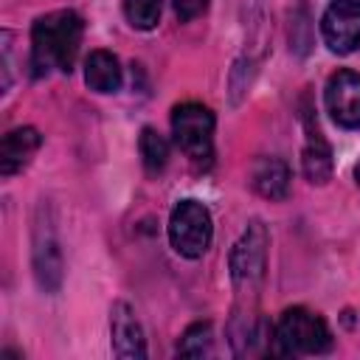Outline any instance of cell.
Listing matches in <instances>:
<instances>
[{"label":"cell","instance_id":"cell-8","mask_svg":"<svg viewBox=\"0 0 360 360\" xmlns=\"http://www.w3.org/2000/svg\"><path fill=\"white\" fill-rule=\"evenodd\" d=\"M110 329H112V354L121 360H132V357H146V343H143V332L141 323L135 318V312L129 309V304L115 301L110 309Z\"/></svg>","mask_w":360,"mask_h":360},{"label":"cell","instance_id":"cell-9","mask_svg":"<svg viewBox=\"0 0 360 360\" xmlns=\"http://www.w3.org/2000/svg\"><path fill=\"white\" fill-rule=\"evenodd\" d=\"M34 270L45 290H56L62 281V253L51 222H37L34 228Z\"/></svg>","mask_w":360,"mask_h":360},{"label":"cell","instance_id":"cell-3","mask_svg":"<svg viewBox=\"0 0 360 360\" xmlns=\"http://www.w3.org/2000/svg\"><path fill=\"white\" fill-rule=\"evenodd\" d=\"M332 349V332L326 321L307 309H284L276 323V352L281 354H323Z\"/></svg>","mask_w":360,"mask_h":360},{"label":"cell","instance_id":"cell-4","mask_svg":"<svg viewBox=\"0 0 360 360\" xmlns=\"http://www.w3.org/2000/svg\"><path fill=\"white\" fill-rule=\"evenodd\" d=\"M172 132L183 155L202 166L214 155V112L197 101L177 104L172 110Z\"/></svg>","mask_w":360,"mask_h":360},{"label":"cell","instance_id":"cell-17","mask_svg":"<svg viewBox=\"0 0 360 360\" xmlns=\"http://www.w3.org/2000/svg\"><path fill=\"white\" fill-rule=\"evenodd\" d=\"M172 3H174V14H177L183 22L200 17V14L205 11V6H208V0H172Z\"/></svg>","mask_w":360,"mask_h":360},{"label":"cell","instance_id":"cell-12","mask_svg":"<svg viewBox=\"0 0 360 360\" xmlns=\"http://www.w3.org/2000/svg\"><path fill=\"white\" fill-rule=\"evenodd\" d=\"M253 188L267 200H284L290 194V166L281 158H259L253 163Z\"/></svg>","mask_w":360,"mask_h":360},{"label":"cell","instance_id":"cell-5","mask_svg":"<svg viewBox=\"0 0 360 360\" xmlns=\"http://www.w3.org/2000/svg\"><path fill=\"white\" fill-rule=\"evenodd\" d=\"M214 236L211 214L197 200H180L169 217V242L186 259H200Z\"/></svg>","mask_w":360,"mask_h":360},{"label":"cell","instance_id":"cell-7","mask_svg":"<svg viewBox=\"0 0 360 360\" xmlns=\"http://www.w3.org/2000/svg\"><path fill=\"white\" fill-rule=\"evenodd\" d=\"M323 101L338 127L357 129L360 127V73L354 70L332 73L323 90Z\"/></svg>","mask_w":360,"mask_h":360},{"label":"cell","instance_id":"cell-15","mask_svg":"<svg viewBox=\"0 0 360 360\" xmlns=\"http://www.w3.org/2000/svg\"><path fill=\"white\" fill-rule=\"evenodd\" d=\"M211 343H214L211 323L200 321V323H191L183 332V338L177 343V354H183V357H202V354H211Z\"/></svg>","mask_w":360,"mask_h":360},{"label":"cell","instance_id":"cell-6","mask_svg":"<svg viewBox=\"0 0 360 360\" xmlns=\"http://www.w3.org/2000/svg\"><path fill=\"white\" fill-rule=\"evenodd\" d=\"M321 31L335 53H352L360 45V0H332L321 17Z\"/></svg>","mask_w":360,"mask_h":360},{"label":"cell","instance_id":"cell-14","mask_svg":"<svg viewBox=\"0 0 360 360\" xmlns=\"http://www.w3.org/2000/svg\"><path fill=\"white\" fill-rule=\"evenodd\" d=\"M138 149H141V160H143V166H146L149 174L163 172V166L169 163V143H166V138H163L158 129H152V127H143L141 141H138Z\"/></svg>","mask_w":360,"mask_h":360},{"label":"cell","instance_id":"cell-1","mask_svg":"<svg viewBox=\"0 0 360 360\" xmlns=\"http://www.w3.org/2000/svg\"><path fill=\"white\" fill-rule=\"evenodd\" d=\"M267 267V231L259 219H253L239 242L231 250V284H233V318H231V340L236 352H248L256 335V307Z\"/></svg>","mask_w":360,"mask_h":360},{"label":"cell","instance_id":"cell-16","mask_svg":"<svg viewBox=\"0 0 360 360\" xmlns=\"http://www.w3.org/2000/svg\"><path fill=\"white\" fill-rule=\"evenodd\" d=\"M124 14H127L129 25L149 31L160 20V0H124Z\"/></svg>","mask_w":360,"mask_h":360},{"label":"cell","instance_id":"cell-2","mask_svg":"<svg viewBox=\"0 0 360 360\" xmlns=\"http://www.w3.org/2000/svg\"><path fill=\"white\" fill-rule=\"evenodd\" d=\"M84 22L76 11L62 8L39 17L31 28V68L34 76H45L51 70L70 73L79 56Z\"/></svg>","mask_w":360,"mask_h":360},{"label":"cell","instance_id":"cell-18","mask_svg":"<svg viewBox=\"0 0 360 360\" xmlns=\"http://www.w3.org/2000/svg\"><path fill=\"white\" fill-rule=\"evenodd\" d=\"M354 177H357V186H360V163L354 166Z\"/></svg>","mask_w":360,"mask_h":360},{"label":"cell","instance_id":"cell-11","mask_svg":"<svg viewBox=\"0 0 360 360\" xmlns=\"http://www.w3.org/2000/svg\"><path fill=\"white\" fill-rule=\"evenodd\" d=\"M304 129H307V143L301 152V166H304V177L309 183H326L332 174V149L323 141L318 121H312L309 110L304 115Z\"/></svg>","mask_w":360,"mask_h":360},{"label":"cell","instance_id":"cell-13","mask_svg":"<svg viewBox=\"0 0 360 360\" xmlns=\"http://www.w3.org/2000/svg\"><path fill=\"white\" fill-rule=\"evenodd\" d=\"M84 82L96 93H112L121 87V65L110 51H93L84 59Z\"/></svg>","mask_w":360,"mask_h":360},{"label":"cell","instance_id":"cell-10","mask_svg":"<svg viewBox=\"0 0 360 360\" xmlns=\"http://www.w3.org/2000/svg\"><path fill=\"white\" fill-rule=\"evenodd\" d=\"M39 143H42V135L34 127H17V129H11L3 138V146H0V174L3 177H11V174L22 172L31 163V158L37 155Z\"/></svg>","mask_w":360,"mask_h":360}]
</instances>
